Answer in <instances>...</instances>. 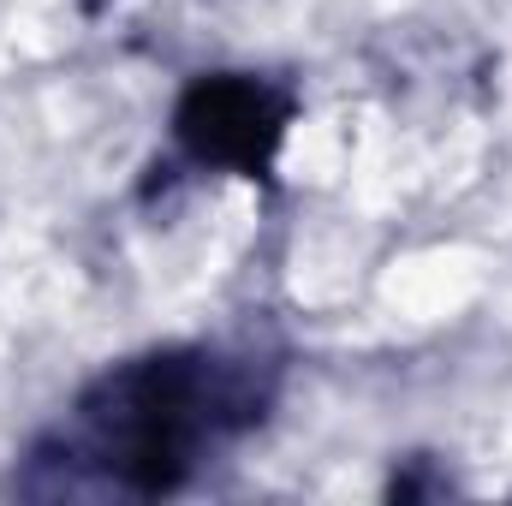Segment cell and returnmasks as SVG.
Segmentation results:
<instances>
[{"mask_svg":"<svg viewBox=\"0 0 512 506\" xmlns=\"http://www.w3.org/2000/svg\"><path fill=\"white\" fill-rule=\"evenodd\" d=\"M173 131L197 161L262 173L280 131H286V108L251 78H203V84L185 90V102L173 114Z\"/></svg>","mask_w":512,"mask_h":506,"instance_id":"2","label":"cell"},{"mask_svg":"<svg viewBox=\"0 0 512 506\" xmlns=\"http://www.w3.org/2000/svg\"><path fill=\"white\" fill-rule=\"evenodd\" d=\"M251 387L233 376H215L203 358H143L120 376H108L90 399L84 417L108 453V465L126 477L131 489L161 495L191 471V441L203 423H251L256 411Z\"/></svg>","mask_w":512,"mask_h":506,"instance_id":"1","label":"cell"}]
</instances>
